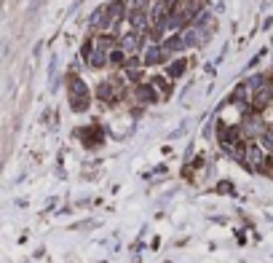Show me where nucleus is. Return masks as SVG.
<instances>
[{
  "instance_id": "f257e3e1",
  "label": "nucleus",
  "mask_w": 273,
  "mask_h": 263,
  "mask_svg": "<svg viewBox=\"0 0 273 263\" xmlns=\"http://www.w3.org/2000/svg\"><path fill=\"white\" fill-rule=\"evenodd\" d=\"M67 94H70V107H73L75 113H83V110L89 107V86H86V83H83L78 76L70 78Z\"/></svg>"
},
{
  "instance_id": "f03ea898",
  "label": "nucleus",
  "mask_w": 273,
  "mask_h": 263,
  "mask_svg": "<svg viewBox=\"0 0 273 263\" xmlns=\"http://www.w3.org/2000/svg\"><path fill=\"white\" fill-rule=\"evenodd\" d=\"M246 166H249V170H263V166H265V156H263V148H260V145H255V142H252V145H246Z\"/></svg>"
},
{
  "instance_id": "7ed1b4c3",
  "label": "nucleus",
  "mask_w": 273,
  "mask_h": 263,
  "mask_svg": "<svg viewBox=\"0 0 273 263\" xmlns=\"http://www.w3.org/2000/svg\"><path fill=\"white\" fill-rule=\"evenodd\" d=\"M163 57H166L163 46L150 43L148 49H145V54H142V62H145V65H158V62H163Z\"/></svg>"
},
{
  "instance_id": "20e7f679",
  "label": "nucleus",
  "mask_w": 273,
  "mask_h": 263,
  "mask_svg": "<svg viewBox=\"0 0 273 263\" xmlns=\"http://www.w3.org/2000/svg\"><path fill=\"white\" fill-rule=\"evenodd\" d=\"M270 102H273V86H268V83H265L263 89H257V91H255V97H252V105H255L257 110H260V107H268Z\"/></svg>"
},
{
  "instance_id": "39448f33",
  "label": "nucleus",
  "mask_w": 273,
  "mask_h": 263,
  "mask_svg": "<svg viewBox=\"0 0 273 263\" xmlns=\"http://www.w3.org/2000/svg\"><path fill=\"white\" fill-rule=\"evenodd\" d=\"M139 46H142V38H139L137 32H129V35H123V38H121V49L126 51V57H129V54H134Z\"/></svg>"
},
{
  "instance_id": "423d86ee",
  "label": "nucleus",
  "mask_w": 273,
  "mask_h": 263,
  "mask_svg": "<svg viewBox=\"0 0 273 263\" xmlns=\"http://www.w3.org/2000/svg\"><path fill=\"white\" fill-rule=\"evenodd\" d=\"M137 100L139 102H156V89H153V83H142V86H137Z\"/></svg>"
},
{
  "instance_id": "0eeeda50",
  "label": "nucleus",
  "mask_w": 273,
  "mask_h": 263,
  "mask_svg": "<svg viewBox=\"0 0 273 263\" xmlns=\"http://www.w3.org/2000/svg\"><path fill=\"white\" fill-rule=\"evenodd\" d=\"M108 16H110V22H118V19L126 16V3L123 0H113V3L108 6Z\"/></svg>"
},
{
  "instance_id": "6e6552de",
  "label": "nucleus",
  "mask_w": 273,
  "mask_h": 263,
  "mask_svg": "<svg viewBox=\"0 0 273 263\" xmlns=\"http://www.w3.org/2000/svg\"><path fill=\"white\" fill-rule=\"evenodd\" d=\"M260 124H263V121H260V118H246V121H244V135L246 137H255V135H263V126H260Z\"/></svg>"
},
{
  "instance_id": "1a4fd4ad",
  "label": "nucleus",
  "mask_w": 273,
  "mask_h": 263,
  "mask_svg": "<svg viewBox=\"0 0 273 263\" xmlns=\"http://www.w3.org/2000/svg\"><path fill=\"white\" fill-rule=\"evenodd\" d=\"M148 22H150V14H145V11H132V27H134V32L137 30H145L148 27Z\"/></svg>"
},
{
  "instance_id": "9d476101",
  "label": "nucleus",
  "mask_w": 273,
  "mask_h": 263,
  "mask_svg": "<svg viewBox=\"0 0 273 263\" xmlns=\"http://www.w3.org/2000/svg\"><path fill=\"white\" fill-rule=\"evenodd\" d=\"M249 91H252V86H249L246 81L239 83V86H236V91H233V102H244V100H249V97H255V94H249Z\"/></svg>"
},
{
  "instance_id": "9b49d317",
  "label": "nucleus",
  "mask_w": 273,
  "mask_h": 263,
  "mask_svg": "<svg viewBox=\"0 0 273 263\" xmlns=\"http://www.w3.org/2000/svg\"><path fill=\"white\" fill-rule=\"evenodd\" d=\"M185 67H187L185 59H174V62L169 65V70H166V76H169V78H180L185 73Z\"/></svg>"
},
{
  "instance_id": "f8f14e48",
  "label": "nucleus",
  "mask_w": 273,
  "mask_h": 263,
  "mask_svg": "<svg viewBox=\"0 0 273 263\" xmlns=\"http://www.w3.org/2000/svg\"><path fill=\"white\" fill-rule=\"evenodd\" d=\"M260 142H263L265 148H270V151H273V129H265L263 135H260Z\"/></svg>"
},
{
  "instance_id": "ddd939ff",
  "label": "nucleus",
  "mask_w": 273,
  "mask_h": 263,
  "mask_svg": "<svg viewBox=\"0 0 273 263\" xmlns=\"http://www.w3.org/2000/svg\"><path fill=\"white\" fill-rule=\"evenodd\" d=\"M99 100H113V86L110 83H102L99 86Z\"/></svg>"
}]
</instances>
